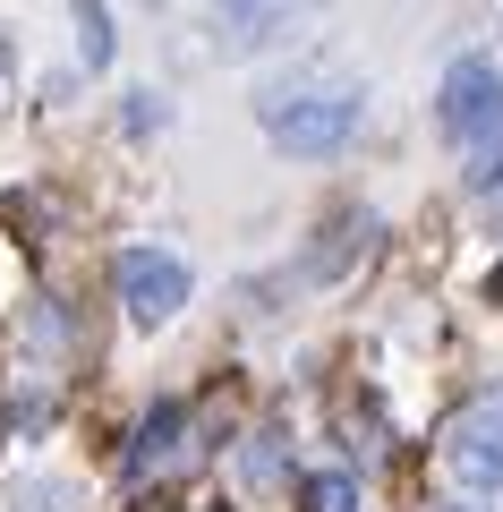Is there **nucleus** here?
<instances>
[{"label":"nucleus","mask_w":503,"mask_h":512,"mask_svg":"<svg viewBox=\"0 0 503 512\" xmlns=\"http://www.w3.org/2000/svg\"><path fill=\"white\" fill-rule=\"evenodd\" d=\"M265 137L282 154H342L359 137V86H299V94H265Z\"/></svg>","instance_id":"1"},{"label":"nucleus","mask_w":503,"mask_h":512,"mask_svg":"<svg viewBox=\"0 0 503 512\" xmlns=\"http://www.w3.org/2000/svg\"><path fill=\"white\" fill-rule=\"evenodd\" d=\"M435 128H444L452 146H486V137H503V69H495V60H452V69H444Z\"/></svg>","instance_id":"2"},{"label":"nucleus","mask_w":503,"mask_h":512,"mask_svg":"<svg viewBox=\"0 0 503 512\" xmlns=\"http://www.w3.org/2000/svg\"><path fill=\"white\" fill-rule=\"evenodd\" d=\"M444 470L461 478L469 495H503V384L452 419V436H444Z\"/></svg>","instance_id":"3"},{"label":"nucleus","mask_w":503,"mask_h":512,"mask_svg":"<svg viewBox=\"0 0 503 512\" xmlns=\"http://www.w3.org/2000/svg\"><path fill=\"white\" fill-rule=\"evenodd\" d=\"M111 282H120L128 325H145V333H154V325H171V316L188 308V265H180L171 248H128Z\"/></svg>","instance_id":"4"},{"label":"nucleus","mask_w":503,"mask_h":512,"mask_svg":"<svg viewBox=\"0 0 503 512\" xmlns=\"http://www.w3.org/2000/svg\"><path fill=\"white\" fill-rule=\"evenodd\" d=\"M180 453H188V402H154L137 419V436H128V453H120V478L145 487V478H162Z\"/></svg>","instance_id":"5"},{"label":"nucleus","mask_w":503,"mask_h":512,"mask_svg":"<svg viewBox=\"0 0 503 512\" xmlns=\"http://www.w3.org/2000/svg\"><path fill=\"white\" fill-rule=\"evenodd\" d=\"M299 0H214V43L222 52H256V43H273V26L290 18Z\"/></svg>","instance_id":"6"},{"label":"nucleus","mask_w":503,"mask_h":512,"mask_svg":"<svg viewBox=\"0 0 503 512\" xmlns=\"http://www.w3.org/2000/svg\"><path fill=\"white\" fill-rule=\"evenodd\" d=\"M461 188H469V205H478L486 222H503V137H486V146L469 154V171H461Z\"/></svg>","instance_id":"7"},{"label":"nucleus","mask_w":503,"mask_h":512,"mask_svg":"<svg viewBox=\"0 0 503 512\" xmlns=\"http://www.w3.org/2000/svg\"><path fill=\"white\" fill-rule=\"evenodd\" d=\"M77 60L86 69H111V9L103 0H77Z\"/></svg>","instance_id":"8"},{"label":"nucleus","mask_w":503,"mask_h":512,"mask_svg":"<svg viewBox=\"0 0 503 512\" xmlns=\"http://www.w3.org/2000/svg\"><path fill=\"white\" fill-rule=\"evenodd\" d=\"M367 231H376V222H367V214H333V231H324V239H333V248H316V256H307V274H342L350 239H359V248H367Z\"/></svg>","instance_id":"9"},{"label":"nucleus","mask_w":503,"mask_h":512,"mask_svg":"<svg viewBox=\"0 0 503 512\" xmlns=\"http://www.w3.org/2000/svg\"><path fill=\"white\" fill-rule=\"evenodd\" d=\"M307 512H359V478H350V470L307 478Z\"/></svg>","instance_id":"10"},{"label":"nucleus","mask_w":503,"mask_h":512,"mask_svg":"<svg viewBox=\"0 0 503 512\" xmlns=\"http://www.w3.org/2000/svg\"><path fill=\"white\" fill-rule=\"evenodd\" d=\"M248 487H282V436H273V427L248 444Z\"/></svg>","instance_id":"11"},{"label":"nucleus","mask_w":503,"mask_h":512,"mask_svg":"<svg viewBox=\"0 0 503 512\" xmlns=\"http://www.w3.org/2000/svg\"><path fill=\"white\" fill-rule=\"evenodd\" d=\"M18 512H69V487H60V478H26V487H18Z\"/></svg>","instance_id":"12"},{"label":"nucleus","mask_w":503,"mask_h":512,"mask_svg":"<svg viewBox=\"0 0 503 512\" xmlns=\"http://www.w3.org/2000/svg\"><path fill=\"white\" fill-rule=\"evenodd\" d=\"M486 299H495V308H503V265H495V274H486Z\"/></svg>","instance_id":"13"},{"label":"nucleus","mask_w":503,"mask_h":512,"mask_svg":"<svg viewBox=\"0 0 503 512\" xmlns=\"http://www.w3.org/2000/svg\"><path fill=\"white\" fill-rule=\"evenodd\" d=\"M145 512H180V504H145Z\"/></svg>","instance_id":"14"},{"label":"nucleus","mask_w":503,"mask_h":512,"mask_svg":"<svg viewBox=\"0 0 503 512\" xmlns=\"http://www.w3.org/2000/svg\"><path fill=\"white\" fill-rule=\"evenodd\" d=\"M0 86H9V69H0Z\"/></svg>","instance_id":"15"}]
</instances>
